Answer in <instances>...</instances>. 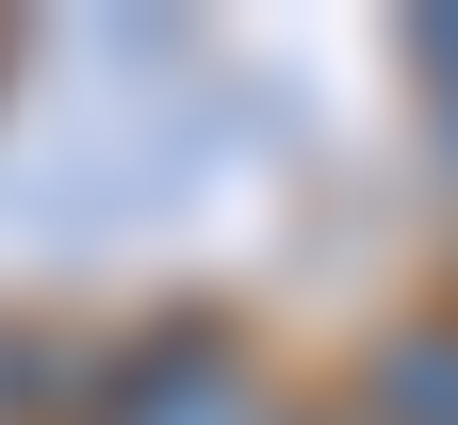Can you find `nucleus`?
<instances>
[{"mask_svg":"<svg viewBox=\"0 0 458 425\" xmlns=\"http://www.w3.org/2000/svg\"><path fill=\"white\" fill-rule=\"evenodd\" d=\"M410 82H426V132H442V164H458V0L410 17Z\"/></svg>","mask_w":458,"mask_h":425,"instance_id":"3","label":"nucleus"},{"mask_svg":"<svg viewBox=\"0 0 458 425\" xmlns=\"http://www.w3.org/2000/svg\"><path fill=\"white\" fill-rule=\"evenodd\" d=\"M295 425H327V409H295Z\"/></svg>","mask_w":458,"mask_h":425,"instance_id":"5","label":"nucleus"},{"mask_svg":"<svg viewBox=\"0 0 458 425\" xmlns=\"http://www.w3.org/2000/svg\"><path fill=\"white\" fill-rule=\"evenodd\" d=\"M0 425H66V360L33 327H0Z\"/></svg>","mask_w":458,"mask_h":425,"instance_id":"4","label":"nucleus"},{"mask_svg":"<svg viewBox=\"0 0 458 425\" xmlns=\"http://www.w3.org/2000/svg\"><path fill=\"white\" fill-rule=\"evenodd\" d=\"M66 425H295V409L229 311H148L131 344L66 360Z\"/></svg>","mask_w":458,"mask_h":425,"instance_id":"1","label":"nucleus"},{"mask_svg":"<svg viewBox=\"0 0 458 425\" xmlns=\"http://www.w3.org/2000/svg\"><path fill=\"white\" fill-rule=\"evenodd\" d=\"M327 425H458V311H410V327H377Z\"/></svg>","mask_w":458,"mask_h":425,"instance_id":"2","label":"nucleus"}]
</instances>
